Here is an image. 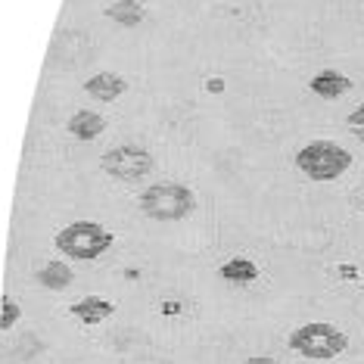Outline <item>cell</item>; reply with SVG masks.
I'll use <instances>...</instances> for the list:
<instances>
[{
  "label": "cell",
  "instance_id": "15",
  "mask_svg": "<svg viewBox=\"0 0 364 364\" xmlns=\"http://www.w3.org/2000/svg\"><path fill=\"white\" fill-rule=\"evenodd\" d=\"M243 364H280V361L271 358V355H252V358H246Z\"/></svg>",
  "mask_w": 364,
  "mask_h": 364
},
{
  "label": "cell",
  "instance_id": "13",
  "mask_svg": "<svg viewBox=\"0 0 364 364\" xmlns=\"http://www.w3.org/2000/svg\"><path fill=\"white\" fill-rule=\"evenodd\" d=\"M0 305H4V311H0V327L10 330L16 321H19L22 309H19V302H16V299H10V296H4V302H0Z\"/></svg>",
  "mask_w": 364,
  "mask_h": 364
},
{
  "label": "cell",
  "instance_id": "4",
  "mask_svg": "<svg viewBox=\"0 0 364 364\" xmlns=\"http://www.w3.org/2000/svg\"><path fill=\"white\" fill-rule=\"evenodd\" d=\"M352 153L336 140H311L296 153V168L309 181H336L349 171Z\"/></svg>",
  "mask_w": 364,
  "mask_h": 364
},
{
  "label": "cell",
  "instance_id": "16",
  "mask_svg": "<svg viewBox=\"0 0 364 364\" xmlns=\"http://www.w3.org/2000/svg\"><path fill=\"white\" fill-rule=\"evenodd\" d=\"M205 87H209L212 94H215V90H218V94H221V90H225V81H221V78H212V81H209V85H205Z\"/></svg>",
  "mask_w": 364,
  "mask_h": 364
},
{
  "label": "cell",
  "instance_id": "8",
  "mask_svg": "<svg viewBox=\"0 0 364 364\" xmlns=\"http://www.w3.org/2000/svg\"><path fill=\"white\" fill-rule=\"evenodd\" d=\"M69 314H72V318H78L81 324L94 327V324H103L106 318H112L115 305L109 299H103V296H85V299H78L75 305H72Z\"/></svg>",
  "mask_w": 364,
  "mask_h": 364
},
{
  "label": "cell",
  "instance_id": "1",
  "mask_svg": "<svg viewBox=\"0 0 364 364\" xmlns=\"http://www.w3.org/2000/svg\"><path fill=\"white\" fill-rule=\"evenodd\" d=\"M287 343L296 355H302L309 361H330L349 349V336L336 324H327V321H309V324L296 327Z\"/></svg>",
  "mask_w": 364,
  "mask_h": 364
},
{
  "label": "cell",
  "instance_id": "6",
  "mask_svg": "<svg viewBox=\"0 0 364 364\" xmlns=\"http://www.w3.org/2000/svg\"><path fill=\"white\" fill-rule=\"evenodd\" d=\"M309 90L314 97H321V100H339L343 94L352 90V78L343 75V72H336V69H324L309 81Z\"/></svg>",
  "mask_w": 364,
  "mask_h": 364
},
{
  "label": "cell",
  "instance_id": "7",
  "mask_svg": "<svg viewBox=\"0 0 364 364\" xmlns=\"http://www.w3.org/2000/svg\"><path fill=\"white\" fill-rule=\"evenodd\" d=\"M85 94L97 97V100H103V103H112L128 94V81L122 75H115V72H97L94 78L85 81Z\"/></svg>",
  "mask_w": 364,
  "mask_h": 364
},
{
  "label": "cell",
  "instance_id": "12",
  "mask_svg": "<svg viewBox=\"0 0 364 364\" xmlns=\"http://www.w3.org/2000/svg\"><path fill=\"white\" fill-rule=\"evenodd\" d=\"M72 280H75V274H72V268L65 262H47L44 268L38 271V284L47 289H65Z\"/></svg>",
  "mask_w": 364,
  "mask_h": 364
},
{
  "label": "cell",
  "instance_id": "11",
  "mask_svg": "<svg viewBox=\"0 0 364 364\" xmlns=\"http://www.w3.org/2000/svg\"><path fill=\"white\" fill-rule=\"evenodd\" d=\"M218 274H221V280H228V284H252V280L259 277V264L237 255V259H228L221 264Z\"/></svg>",
  "mask_w": 364,
  "mask_h": 364
},
{
  "label": "cell",
  "instance_id": "9",
  "mask_svg": "<svg viewBox=\"0 0 364 364\" xmlns=\"http://www.w3.org/2000/svg\"><path fill=\"white\" fill-rule=\"evenodd\" d=\"M106 131V119L100 112H90V109H78L69 119V134L75 140H94Z\"/></svg>",
  "mask_w": 364,
  "mask_h": 364
},
{
  "label": "cell",
  "instance_id": "5",
  "mask_svg": "<svg viewBox=\"0 0 364 364\" xmlns=\"http://www.w3.org/2000/svg\"><path fill=\"white\" fill-rule=\"evenodd\" d=\"M100 168L115 181L137 184V181H144L146 175H153L156 159H153V153L146 150V146L122 144V146H112V150H106L100 156Z\"/></svg>",
  "mask_w": 364,
  "mask_h": 364
},
{
  "label": "cell",
  "instance_id": "14",
  "mask_svg": "<svg viewBox=\"0 0 364 364\" xmlns=\"http://www.w3.org/2000/svg\"><path fill=\"white\" fill-rule=\"evenodd\" d=\"M346 125H349V131L358 140H364V103L361 106H355V109L349 112V119H346Z\"/></svg>",
  "mask_w": 364,
  "mask_h": 364
},
{
  "label": "cell",
  "instance_id": "10",
  "mask_svg": "<svg viewBox=\"0 0 364 364\" xmlns=\"http://www.w3.org/2000/svg\"><path fill=\"white\" fill-rule=\"evenodd\" d=\"M144 4L140 0H119V4H109L106 6V19H112L115 26H125V28H134L144 22Z\"/></svg>",
  "mask_w": 364,
  "mask_h": 364
},
{
  "label": "cell",
  "instance_id": "3",
  "mask_svg": "<svg viewBox=\"0 0 364 364\" xmlns=\"http://www.w3.org/2000/svg\"><path fill=\"white\" fill-rule=\"evenodd\" d=\"M140 212L153 221H184L187 215H193L196 209V193L184 184H153L140 193Z\"/></svg>",
  "mask_w": 364,
  "mask_h": 364
},
{
  "label": "cell",
  "instance_id": "2",
  "mask_svg": "<svg viewBox=\"0 0 364 364\" xmlns=\"http://www.w3.org/2000/svg\"><path fill=\"white\" fill-rule=\"evenodd\" d=\"M112 243H115V237L100 225V221H72L69 228L56 230V237H53L56 250L63 255H69V259H75V262L100 259Z\"/></svg>",
  "mask_w": 364,
  "mask_h": 364
}]
</instances>
